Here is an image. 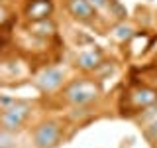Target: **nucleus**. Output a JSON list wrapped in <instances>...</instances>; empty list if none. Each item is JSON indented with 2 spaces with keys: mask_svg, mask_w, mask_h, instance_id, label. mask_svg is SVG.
Segmentation results:
<instances>
[{
  "mask_svg": "<svg viewBox=\"0 0 157 148\" xmlns=\"http://www.w3.org/2000/svg\"><path fill=\"white\" fill-rule=\"evenodd\" d=\"M81 65L82 67H92V65H96V56L94 53H88V56H81Z\"/></svg>",
  "mask_w": 157,
  "mask_h": 148,
  "instance_id": "0eeeda50",
  "label": "nucleus"
},
{
  "mask_svg": "<svg viewBox=\"0 0 157 148\" xmlns=\"http://www.w3.org/2000/svg\"><path fill=\"white\" fill-rule=\"evenodd\" d=\"M67 95L75 103H85V101H90V99L96 97V87L88 81H77L67 89Z\"/></svg>",
  "mask_w": 157,
  "mask_h": 148,
  "instance_id": "f257e3e1",
  "label": "nucleus"
},
{
  "mask_svg": "<svg viewBox=\"0 0 157 148\" xmlns=\"http://www.w3.org/2000/svg\"><path fill=\"white\" fill-rule=\"evenodd\" d=\"M24 115H26V111H16V109L4 113V117H2L4 126H6V128H16L20 122H22V117H24Z\"/></svg>",
  "mask_w": 157,
  "mask_h": 148,
  "instance_id": "39448f33",
  "label": "nucleus"
},
{
  "mask_svg": "<svg viewBox=\"0 0 157 148\" xmlns=\"http://www.w3.org/2000/svg\"><path fill=\"white\" fill-rule=\"evenodd\" d=\"M55 138H57V128H55V125H43V126L36 132V140H37L39 146L51 144Z\"/></svg>",
  "mask_w": 157,
  "mask_h": 148,
  "instance_id": "f03ea898",
  "label": "nucleus"
},
{
  "mask_svg": "<svg viewBox=\"0 0 157 148\" xmlns=\"http://www.w3.org/2000/svg\"><path fill=\"white\" fill-rule=\"evenodd\" d=\"M71 12L75 16H81V18H90L92 16V8L88 6L86 0H71Z\"/></svg>",
  "mask_w": 157,
  "mask_h": 148,
  "instance_id": "20e7f679",
  "label": "nucleus"
},
{
  "mask_svg": "<svg viewBox=\"0 0 157 148\" xmlns=\"http://www.w3.org/2000/svg\"><path fill=\"white\" fill-rule=\"evenodd\" d=\"M59 81H61V73L59 71H47L45 75H41V79H39V85L43 89H53L55 85H59Z\"/></svg>",
  "mask_w": 157,
  "mask_h": 148,
  "instance_id": "423d86ee",
  "label": "nucleus"
},
{
  "mask_svg": "<svg viewBox=\"0 0 157 148\" xmlns=\"http://www.w3.org/2000/svg\"><path fill=\"white\" fill-rule=\"evenodd\" d=\"M49 10H51L49 0H33L28 12H29V16H32V18H45L47 14H49Z\"/></svg>",
  "mask_w": 157,
  "mask_h": 148,
  "instance_id": "7ed1b4c3",
  "label": "nucleus"
}]
</instances>
